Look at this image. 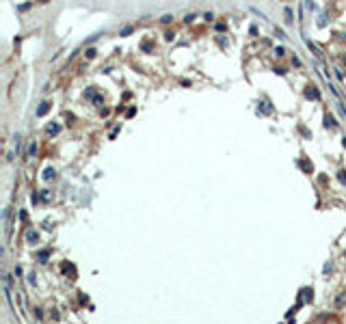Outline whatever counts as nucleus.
Here are the masks:
<instances>
[{
  "instance_id": "obj_8",
  "label": "nucleus",
  "mask_w": 346,
  "mask_h": 324,
  "mask_svg": "<svg viewBox=\"0 0 346 324\" xmlns=\"http://www.w3.org/2000/svg\"><path fill=\"white\" fill-rule=\"evenodd\" d=\"M33 7V2H24V4H17V11H28Z\"/></svg>"
},
{
  "instance_id": "obj_3",
  "label": "nucleus",
  "mask_w": 346,
  "mask_h": 324,
  "mask_svg": "<svg viewBox=\"0 0 346 324\" xmlns=\"http://www.w3.org/2000/svg\"><path fill=\"white\" fill-rule=\"evenodd\" d=\"M26 240H28L30 244H35V242L39 240V233H37V231H28V233H26Z\"/></svg>"
},
{
  "instance_id": "obj_13",
  "label": "nucleus",
  "mask_w": 346,
  "mask_h": 324,
  "mask_svg": "<svg viewBox=\"0 0 346 324\" xmlns=\"http://www.w3.org/2000/svg\"><path fill=\"white\" fill-rule=\"evenodd\" d=\"M344 298H346V294H340V296H338V300H335V305H338V307H342V303H344Z\"/></svg>"
},
{
  "instance_id": "obj_6",
  "label": "nucleus",
  "mask_w": 346,
  "mask_h": 324,
  "mask_svg": "<svg viewBox=\"0 0 346 324\" xmlns=\"http://www.w3.org/2000/svg\"><path fill=\"white\" fill-rule=\"evenodd\" d=\"M325 125H327V128H335L338 123H335V119H333L331 115H327V117H325Z\"/></svg>"
},
{
  "instance_id": "obj_5",
  "label": "nucleus",
  "mask_w": 346,
  "mask_h": 324,
  "mask_svg": "<svg viewBox=\"0 0 346 324\" xmlns=\"http://www.w3.org/2000/svg\"><path fill=\"white\" fill-rule=\"evenodd\" d=\"M48 257H50V251H39V255H37V259H39L41 264L48 262Z\"/></svg>"
},
{
  "instance_id": "obj_7",
  "label": "nucleus",
  "mask_w": 346,
  "mask_h": 324,
  "mask_svg": "<svg viewBox=\"0 0 346 324\" xmlns=\"http://www.w3.org/2000/svg\"><path fill=\"white\" fill-rule=\"evenodd\" d=\"M63 272H65V275H74V264H67V262H65V264H63Z\"/></svg>"
},
{
  "instance_id": "obj_16",
  "label": "nucleus",
  "mask_w": 346,
  "mask_h": 324,
  "mask_svg": "<svg viewBox=\"0 0 346 324\" xmlns=\"http://www.w3.org/2000/svg\"><path fill=\"white\" fill-rule=\"evenodd\" d=\"M86 56H89V58H93V56H95V50H93V48H89V50H86Z\"/></svg>"
},
{
  "instance_id": "obj_10",
  "label": "nucleus",
  "mask_w": 346,
  "mask_h": 324,
  "mask_svg": "<svg viewBox=\"0 0 346 324\" xmlns=\"http://www.w3.org/2000/svg\"><path fill=\"white\" fill-rule=\"evenodd\" d=\"M52 177H54V171H52V169H45V171H43V180H52Z\"/></svg>"
},
{
  "instance_id": "obj_14",
  "label": "nucleus",
  "mask_w": 346,
  "mask_h": 324,
  "mask_svg": "<svg viewBox=\"0 0 346 324\" xmlns=\"http://www.w3.org/2000/svg\"><path fill=\"white\" fill-rule=\"evenodd\" d=\"M338 177H340V182H342V184H346V173H344V171H340V173H338Z\"/></svg>"
},
{
  "instance_id": "obj_12",
  "label": "nucleus",
  "mask_w": 346,
  "mask_h": 324,
  "mask_svg": "<svg viewBox=\"0 0 346 324\" xmlns=\"http://www.w3.org/2000/svg\"><path fill=\"white\" fill-rule=\"evenodd\" d=\"M307 48H309V52H314L316 56H320V50H318V48L314 46V43H307Z\"/></svg>"
},
{
  "instance_id": "obj_11",
  "label": "nucleus",
  "mask_w": 346,
  "mask_h": 324,
  "mask_svg": "<svg viewBox=\"0 0 346 324\" xmlns=\"http://www.w3.org/2000/svg\"><path fill=\"white\" fill-rule=\"evenodd\" d=\"M283 11H286V22L292 24V9H283Z\"/></svg>"
},
{
  "instance_id": "obj_4",
  "label": "nucleus",
  "mask_w": 346,
  "mask_h": 324,
  "mask_svg": "<svg viewBox=\"0 0 346 324\" xmlns=\"http://www.w3.org/2000/svg\"><path fill=\"white\" fill-rule=\"evenodd\" d=\"M307 97L309 99H320V93H318V89H307Z\"/></svg>"
},
{
  "instance_id": "obj_1",
  "label": "nucleus",
  "mask_w": 346,
  "mask_h": 324,
  "mask_svg": "<svg viewBox=\"0 0 346 324\" xmlns=\"http://www.w3.org/2000/svg\"><path fill=\"white\" fill-rule=\"evenodd\" d=\"M50 106H52V104H50L48 99H45V102H41V104H39V108H37V117H43V115L50 110Z\"/></svg>"
},
{
  "instance_id": "obj_9",
  "label": "nucleus",
  "mask_w": 346,
  "mask_h": 324,
  "mask_svg": "<svg viewBox=\"0 0 346 324\" xmlns=\"http://www.w3.org/2000/svg\"><path fill=\"white\" fill-rule=\"evenodd\" d=\"M37 153V143H30L28 145V156H35Z\"/></svg>"
},
{
  "instance_id": "obj_2",
  "label": "nucleus",
  "mask_w": 346,
  "mask_h": 324,
  "mask_svg": "<svg viewBox=\"0 0 346 324\" xmlns=\"http://www.w3.org/2000/svg\"><path fill=\"white\" fill-rule=\"evenodd\" d=\"M45 130H48V134H50V136H56V134H58V130H61V125H58V123H50Z\"/></svg>"
},
{
  "instance_id": "obj_15",
  "label": "nucleus",
  "mask_w": 346,
  "mask_h": 324,
  "mask_svg": "<svg viewBox=\"0 0 346 324\" xmlns=\"http://www.w3.org/2000/svg\"><path fill=\"white\" fill-rule=\"evenodd\" d=\"M128 35H132V28H124V30H121V37H128Z\"/></svg>"
}]
</instances>
